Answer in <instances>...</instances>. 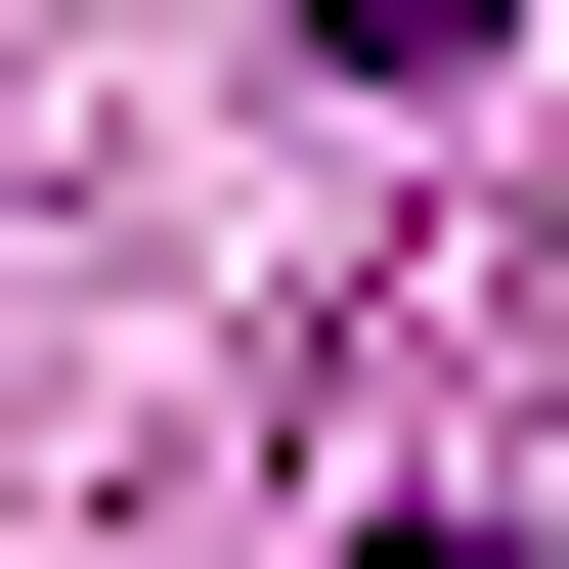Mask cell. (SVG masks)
I'll use <instances>...</instances> for the list:
<instances>
[{"instance_id":"1","label":"cell","mask_w":569,"mask_h":569,"mask_svg":"<svg viewBox=\"0 0 569 569\" xmlns=\"http://www.w3.org/2000/svg\"><path fill=\"white\" fill-rule=\"evenodd\" d=\"M307 44H351V88H482V44H526V0H307Z\"/></svg>"},{"instance_id":"2","label":"cell","mask_w":569,"mask_h":569,"mask_svg":"<svg viewBox=\"0 0 569 569\" xmlns=\"http://www.w3.org/2000/svg\"><path fill=\"white\" fill-rule=\"evenodd\" d=\"M395 569H482V526H395Z\"/></svg>"}]
</instances>
